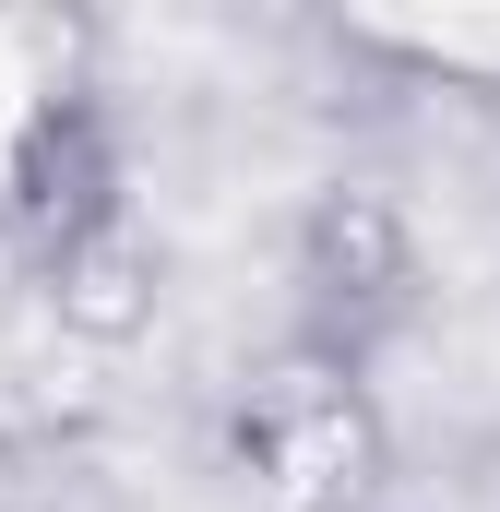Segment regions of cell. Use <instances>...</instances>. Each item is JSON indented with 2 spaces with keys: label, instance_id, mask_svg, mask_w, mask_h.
Returning <instances> with one entry per match:
<instances>
[{
  "label": "cell",
  "instance_id": "6da1fadb",
  "mask_svg": "<svg viewBox=\"0 0 500 512\" xmlns=\"http://www.w3.org/2000/svg\"><path fill=\"white\" fill-rule=\"evenodd\" d=\"M227 453H239V477L274 512H346V501H370V489H381L370 370L286 334V346L239 382V405H227Z\"/></svg>",
  "mask_w": 500,
  "mask_h": 512
},
{
  "label": "cell",
  "instance_id": "7a4b0ae2",
  "mask_svg": "<svg viewBox=\"0 0 500 512\" xmlns=\"http://www.w3.org/2000/svg\"><path fill=\"white\" fill-rule=\"evenodd\" d=\"M108 227H131V167H120V120L96 84H60L36 96L12 155H0V239L24 251V274L96 251Z\"/></svg>",
  "mask_w": 500,
  "mask_h": 512
},
{
  "label": "cell",
  "instance_id": "3957f363",
  "mask_svg": "<svg viewBox=\"0 0 500 512\" xmlns=\"http://www.w3.org/2000/svg\"><path fill=\"white\" fill-rule=\"evenodd\" d=\"M286 286H298V346H334V358H358L370 370L381 334H405L417 322V227L393 215V191H322L310 215H298V239H286Z\"/></svg>",
  "mask_w": 500,
  "mask_h": 512
},
{
  "label": "cell",
  "instance_id": "277c9868",
  "mask_svg": "<svg viewBox=\"0 0 500 512\" xmlns=\"http://www.w3.org/2000/svg\"><path fill=\"white\" fill-rule=\"evenodd\" d=\"M36 286H48V310H60L84 346H131V334L155 322V239H143V227H108L96 251L48 262Z\"/></svg>",
  "mask_w": 500,
  "mask_h": 512
}]
</instances>
